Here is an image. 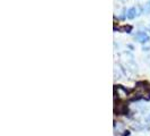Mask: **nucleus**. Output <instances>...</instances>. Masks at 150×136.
Listing matches in <instances>:
<instances>
[{
  "instance_id": "f257e3e1",
  "label": "nucleus",
  "mask_w": 150,
  "mask_h": 136,
  "mask_svg": "<svg viewBox=\"0 0 150 136\" xmlns=\"http://www.w3.org/2000/svg\"><path fill=\"white\" fill-rule=\"evenodd\" d=\"M134 38L137 39V41H139L140 43H146V42L149 41V37H148V34H147L146 32H138V33L135 34Z\"/></svg>"
},
{
  "instance_id": "f03ea898",
  "label": "nucleus",
  "mask_w": 150,
  "mask_h": 136,
  "mask_svg": "<svg viewBox=\"0 0 150 136\" xmlns=\"http://www.w3.org/2000/svg\"><path fill=\"white\" fill-rule=\"evenodd\" d=\"M137 15V8L135 7H132L130 8L128 10V13H127V17H128L129 19H133Z\"/></svg>"
},
{
  "instance_id": "7ed1b4c3",
  "label": "nucleus",
  "mask_w": 150,
  "mask_h": 136,
  "mask_svg": "<svg viewBox=\"0 0 150 136\" xmlns=\"http://www.w3.org/2000/svg\"><path fill=\"white\" fill-rule=\"evenodd\" d=\"M119 31H121V32H127V33H130V32L132 31V27H131V26H127V25H124V26H121L120 29H119Z\"/></svg>"
}]
</instances>
